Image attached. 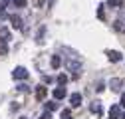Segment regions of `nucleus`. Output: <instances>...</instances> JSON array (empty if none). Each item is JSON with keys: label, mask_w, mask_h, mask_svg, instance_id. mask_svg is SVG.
Returning <instances> with one entry per match:
<instances>
[{"label": "nucleus", "mask_w": 125, "mask_h": 119, "mask_svg": "<svg viewBox=\"0 0 125 119\" xmlns=\"http://www.w3.org/2000/svg\"><path fill=\"white\" fill-rule=\"evenodd\" d=\"M60 66H62V58H60V56H52V68L58 69Z\"/></svg>", "instance_id": "nucleus-7"}, {"label": "nucleus", "mask_w": 125, "mask_h": 119, "mask_svg": "<svg viewBox=\"0 0 125 119\" xmlns=\"http://www.w3.org/2000/svg\"><path fill=\"white\" fill-rule=\"evenodd\" d=\"M121 85H123V79H119V78H113L111 81H109V87H111L113 91H119Z\"/></svg>", "instance_id": "nucleus-2"}, {"label": "nucleus", "mask_w": 125, "mask_h": 119, "mask_svg": "<svg viewBox=\"0 0 125 119\" xmlns=\"http://www.w3.org/2000/svg\"><path fill=\"white\" fill-rule=\"evenodd\" d=\"M113 28L117 30V32H125V20H117V22L113 24Z\"/></svg>", "instance_id": "nucleus-9"}, {"label": "nucleus", "mask_w": 125, "mask_h": 119, "mask_svg": "<svg viewBox=\"0 0 125 119\" xmlns=\"http://www.w3.org/2000/svg\"><path fill=\"white\" fill-rule=\"evenodd\" d=\"M54 97L56 99H64L66 97V87H56L54 89Z\"/></svg>", "instance_id": "nucleus-5"}, {"label": "nucleus", "mask_w": 125, "mask_h": 119, "mask_svg": "<svg viewBox=\"0 0 125 119\" xmlns=\"http://www.w3.org/2000/svg\"><path fill=\"white\" fill-rule=\"evenodd\" d=\"M46 107H48L50 111H54V109H58V103L56 101H48V103H46Z\"/></svg>", "instance_id": "nucleus-14"}, {"label": "nucleus", "mask_w": 125, "mask_h": 119, "mask_svg": "<svg viewBox=\"0 0 125 119\" xmlns=\"http://www.w3.org/2000/svg\"><path fill=\"white\" fill-rule=\"evenodd\" d=\"M121 119H125V113H123V115H121Z\"/></svg>", "instance_id": "nucleus-21"}, {"label": "nucleus", "mask_w": 125, "mask_h": 119, "mask_svg": "<svg viewBox=\"0 0 125 119\" xmlns=\"http://www.w3.org/2000/svg\"><path fill=\"white\" fill-rule=\"evenodd\" d=\"M91 111H93V113H97V115L101 113V105H99L97 101H95V103H93V105H91Z\"/></svg>", "instance_id": "nucleus-13"}, {"label": "nucleus", "mask_w": 125, "mask_h": 119, "mask_svg": "<svg viewBox=\"0 0 125 119\" xmlns=\"http://www.w3.org/2000/svg\"><path fill=\"white\" fill-rule=\"evenodd\" d=\"M40 119H52V117H50V113H44V115H42Z\"/></svg>", "instance_id": "nucleus-17"}, {"label": "nucleus", "mask_w": 125, "mask_h": 119, "mask_svg": "<svg viewBox=\"0 0 125 119\" xmlns=\"http://www.w3.org/2000/svg\"><path fill=\"white\" fill-rule=\"evenodd\" d=\"M14 4L20 6V8H24V6H26V0H14Z\"/></svg>", "instance_id": "nucleus-15"}, {"label": "nucleus", "mask_w": 125, "mask_h": 119, "mask_svg": "<svg viewBox=\"0 0 125 119\" xmlns=\"http://www.w3.org/2000/svg\"><path fill=\"white\" fill-rule=\"evenodd\" d=\"M107 4L111 8H119V6H123V0H107Z\"/></svg>", "instance_id": "nucleus-12"}, {"label": "nucleus", "mask_w": 125, "mask_h": 119, "mask_svg": "<svg viewBox=\"0 0 125 119\" xmlns=\"http://www.w3.org/2000/svg\"><path fill=\"white\" fill-rule=\"evenodd\" d=\"M8 54V44L6 40H0V56H6Z\"/></svg>", "instance_id": "nucleus-8"}, {"label": "nucleus", "mask_w": 125, "mask_h": 119, "mask_svg": "<svg viewBox=\"0 0 125 119\" xmlns=\"http://www.w3.org/2000/svg\"><path fill=\"white\" fill-rule=\"evenodd\" d=\"M121 20H125V8L121 10Z\"/></svg>", "instance_id": "nucleus-20"}, {"label": "nucleus", "mask_w": 125, "mask_h": 119, "mask_svg": "<svg viewBox=\"0 0 125 119\" xmlns=\"http://www.w3.org/2000/svg\"><path fill=\"white\" fill-rule=\"evenodd\" d=\"M107 58L111 60V62H121V54L115 52V50H109V52H107Z\"/></svg>", "instance_id": "nucleus-4"}, {"label": "nucleus", "mask_w": 125, "mask_h": 119, "mask_svg": "<svg viewBox=\"0 0 125 119\" xmlns=\"http://www.w3.org/2000/svg\"><path fill=\"white\" fill-rule=\"evenodd\" d=\"M58 81H60V83H62V85H64V83H66V81H68V78H66V76H60V78H58Z\"/></svg>", "instance_id": "nucleus-16"}, {"label": "nucleus", "mask_w": 125, "mask_h": 119, "mask_svg": "<svg viewBox=\"0 0 125 119\" xmlns=\"http://www.w3.org/2000/svg\"><path fill=\"white\" fill-rule=\"evenodd\" d=\"M109 119H119V105H113L109 109Z\"/></svg>", "instance_id": "nucleus-6"}, {"label": "nucleus", "mask_w": 125, "mask_h": 119, "mask_svg": "<svg viewBox=\"0 0 125 119\" xmlns=\"http://www.w3.org/2000/svg\"><path fill=\"white\" fill-rule=\"evenodd\" d=\"M70 103H72V107H80V105H82V95H80V93H73V95L70 97Z\"/></svg>", "instance_id": "nucleus-3"}, {"label": "nucleus", "mask_w": 125, "mask_h": 119, "mask_svg": "<svg viewBox=\"0 0 125 119\" xmlns=\"http://www.w3.org/2000/svg\"><path fill=\"white\" fill-rule=\"evenodd\" d=\"M12 76H14V79H26L28 78V71L24 68H16V69L12 71Z\"/></svg>", "instance_id": "nucleus-1"}, {"label": "nucleus", "mask_w": 125, "mask_h": 119, "mask_svg": "<svg viewBox=\"0 0 125 119\" xmlns=\"http://www.w3.org/2000/svg\"><path fill=\"white\" fill-rule=\"evenodd\" d=\"M36 97H38V99H44V97H46V87H44V85H40V87L36 89Z\"/></svg>", "instance_id": "nucleus-10"}, {"label": "nucleus", "mask_w": 125, "mask_h": 119, "mask_svg": "<svg viewBox=\"0 0 125 119\" xmlns=\"http://www.w3.org/2000/svg\"><path fill=\"white\" fill-rule=\"evenodd\" d=\"M121 105H123V107H125V93H123V95H121Z\"/></svg>", "instance_id": "nucleus-18"}, {"label": "nucleus", "mask_w": 125, "mask_h": 119, "mask_svg": "<svg viewBox=\"0 0 125 119\" xmlns=\"http://www.w3.org/2000/svg\"><path fill=\"white\" fill-rule=\"evenodd\" d=\"M10 22H12V26H14V28H22V20H20L18 16H12V18H10Z\"/></svg>", "instance_id": "nucleus-11"}, {"label": "nucleus", "mask_w": 125, "mask_h": 119, "mask_svg": "<svg viewBox=\"0 0 125 119\" xmlns=\"http://www.w3.org/2000/svg\"><path fill=\"white\" fill-rule=\"evenodd\" d=\"M6 6V0H0V8H4Z\"/></svg>", "instance_id": "nucleus-19"}, {"label": "nucleus", "mask_w": 125, "mask_h": 119, "mask_svg": "<svg viewBox=\"0 0 125 119\" xmlns=\"http://www.w3.org/2000/svg\"><path fill=\"white\" fill-rule=\"evenodd\" d=\"M22 119H26V117H22Z\"/></svg>", "instance_id": "nucleus-22"}]
</instances>
